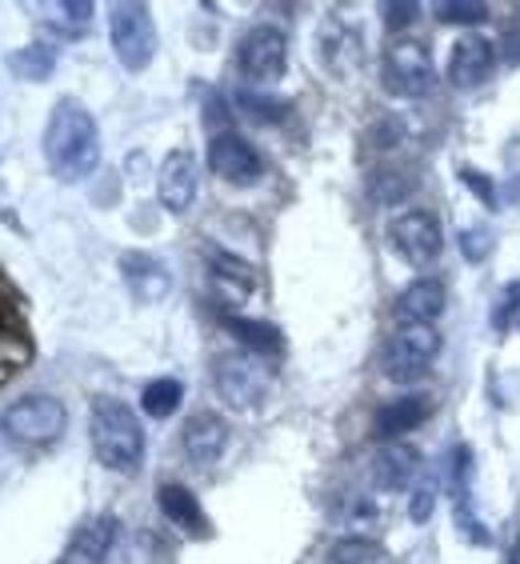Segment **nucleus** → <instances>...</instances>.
Listing matches in <instances>:
<instances>
[{"label":"nucleus","instance_id":"obj_11","mask_svg":"<svg viewBox=\"0 0 520 564\" xmlns=\"http://www.w3.org/2000/svg\"><path fill=\"white\" fill-rule=\"evenodd\" d=\"M196 188H201V169H196V156L188 149H176L164 156L161 173H156V196L169 213H188L196 200Z\"/></svg>","mask_w":520,"mask_h":564},{"label":"nucleus","instance_id":"obj_14","mask_svg":"<svg viewBox=\"0 0 520 564\" xmlns=\"http://www.w3.org/2000/svg\"><path fill=\"white\" fill-rule=\"evenodd\" d=\"M117 529H120L117 517H109V512L85 521L73 532V541H68L61 564H105L112 553V544H117Z\"/></svg>","mask_w":520,"mask_h":564},{"label":"nucleus","instance_id":"obj_9","mask_svg":"<svg viewBox=\"0 0 520 564\" xmlns=\"http://www.w3.org/2000/svg\"><path fill=\"white\" fill-rule=\"evenodd\" d=\"M389 240L392 249L401 252L404 261L424 269V264H433L445 249V232H441V220L433 213H424V208H409L401 217L389 225Z\"/></svg>","mask_w":520,"mask_h":564},{"label":"nucleus","instance_id":"obj_17","mask_svg":"<svg viewBox=\"0 0 520 564\" xmlns=\"http://www.w3.org/2000/svg\"><path fill=\"white\" fill-rule=\"evenodd\" d=\"M429 413H433V397H424V392H412V397H401V401L380 404L377 436L380 441H397L401 433H412L416 424L429 421Z\"/></svg>","mask_w":520,"mask_h":564},{"label":"nucleus","instance_id":"obj_1","mask_svg":"<svg viewBox=\"0 0 520 564\" xmlns=\"http://www.w3.org/2000/svg\"><path fill=\"white\" fill-rule=\"evenodd\" d=\"M44 161L56 181L76 185L97 173L100 164V129L80 100H61L44 124Z\"/></svg>","mask_w":520,"mask_h":564},{"label":"nucleus","instance_id":"obj_34","mask_svg":"<svg viewBox=\"0 0 520 564\" xmlns=\"http://www.w3.org/2000/svg\"><path fill=\"white\" fill-rule=\"evenodd\" d=\"M9 377H12V369H4V365H0V384H4Z\"/></svg>","mask_w":520,"mask_h":564},{"label":"nucleus","instance_id":"obj_27","mask_svg":"<svg viewBox=\"0 0 520 564\" xmlns=\"http://www.w3.org/2000/svg\"><path fill=\"white\" fill-rule=\"evenodd\" d=\"M237 105L245 112H249L252 120H281L284 112H289V105L284 100H269V97H252V93H240Z\"/></svg>","mask_w":520,"mask_h":564},{"label":"nucleus","instance_id":"obj_26","mask_svg":"<svg viewBox=\"0 0 520 564\" xmlns=\"http://www.w3.org/2000/svg\"><path fill=\"white\" fill-rule=\"evenodd\" d=\"M461 252H465V261H485L488 252H492V232L485 225H473V228H461Z\"/></svg>","mask_w":520,"mask_h":564},{"label":"nucleus","instance_id":"obj_20","mask_svg":"<svg viewBox=\"0 0 520 564\" xmlns=\"http://www.w3.org/2000/svg\"><path fill=\"white\" fill-rule=\"evenodd\" d=\"M156 505H161V512L176 524V529L193 532V536L208 532L205 509H201V500H196L185 485H161V492H156Z\"/></svg>","mask_w":520,"mask_h":564},{"label":"nucleus","instance_id":"obj_19","mask_svg":"<svg viewBox=\"0 0 520 564\" xmlns=\"http://www.w3.org/2000/svg\"><path fill=\"white\" fill-rule=\"evenodd\" d=\"M208 269H213V284H217L228 301H245V296L257 289V272H252V264H245L240 257H232V252L213 249L208 252Z\"/></svg>","mask_w":520,"mask_h":564},{"label":"nucleus","instance_id":"obj_22","mask_svg":"<svg viewBox=\"0 0 520 564\" xmlns=\"http://www.w3.org/2000/svg\"><path fill=\"white\" fill-rule=\"evenodd\" d=\"M181 397H185V384L176 377H161V380H149L141 392V409L152 416V421H164V416H173L181 409Z\"/></svg>","mask_w":520,"mask_h":564},{"label":"nucleus","instance_id":"obj_33","mask_svg":"<svg viewBox=\"0 0 520 564\" xmlns=\"http://www.w3.org/2000/svg\"><path fill=\"white\" fill-rule=\"evenodd\" d=\"M509 564H520V541L512 544V553H509Z\"/></svg>","mask_w":520,"mask_h":564},{"label":"nucleus","instance_id":"obj_25","mask_svg":"<svg viewBox=\"0 0 520 564\" xmlns=\"http://www.w3.org/2000/svg\"><path fill=\"white\" fill-rule=\"evenodd\" d=\"M380 549L372 541H360V536H348V541H336L328 549V564H377Z\"/></svg>","mask_w":520,"mask_h":564},{"label":"nucleus","instance_id":"obj_13","mask_svg":"<svg viewBox=\"0 0 520 564\" xmlns=\"http://www.w3.org/2000/svg\"><path fill=\"white\" fill-rule=\"evenodd\" d=\"M492 65H497V48H492V41L480 33H468L453 44V56H448V80H453L456 88H480L488 80V73H492Z\"/></svg>","mask_w":520,"mask_h":564},{"label":"nucleus","instance_id":"obj_2","mask_svg":"<svg viewBox=\"0 0 520 564\" xmlns=\"http://www.w3.org/2000/svg\"><path fill=\"white\" fill-rule=\"evenodd\" d=\"M88 436H93V453L112 473H137L144 460V429L141 416L117 397H97L93 413H88Z\"/></svg>","mask_w":520,"mask_h":564},{"label":"nucleus","instance_id":"obj_31","mask_svg":"<svg viewBox=\"0 0 520 564\" xmlns=\"http://www.w3.org/2000/svg\"><path fill=\"white\" fill-rule=\"evenodd\" d=\"M433 505H436L433 485H424V489H416V497H412V505H409L412 521H429V512H433Z\"/></svg>","mask_w":520,"mask_h":564},{"label":"nucleus","instance_id":"obj_23","mask_svg":"<svg viewBox=\"0 0 520 564\" xmlns=\"http://www.w3.org/2000/svg\"><path fill=\"white\" fill-rule=\"evenodd\" d=\"M53 65H56V53L48 44H29V48L9 56V68L21 76V80H44V76L53 73Z\"/></svg>","mask_w":520,"mask_h":564},{"label":"nucleus","instance_id":"obj_29","mask_svg":"<svg viewBox=\"0 0 520 564\" xmlns=\"http://www.w3.org/2000/svg\"><path fill=\"white\" fill-rule=\"evenodd\" d=\"M21 360H29V345H24L17 333L0 328V365H4V369H17Z\"/></svg>","mask_w":520,"mask_h":564},{"label":"nucleus","instance_id":"obj_32","mask_svg":"<svg viewBox=\"0 0 520 564\" xmlns=\"http://www.w3.org/2000/svg\"><path fill=\"white\" fill-rule=\"evenodd\" d=\"M461 181H465V185L473 188L480 200H488V205H492V196H497V193H492V185L485 181V173H477V169H461Z\"/></svg>","mask_w":520,"mask_h":564},{"label":"nucleus","instance_id":"obj_3","mask_svg":"<svg viewBox=\"0 0 520 564\" xmlns=\"http://www.w3.org/2000/svg\"><path fill=\"white\" fill-rule=\"evenodd\" d=\"M68 429L65 404L48 397V392H29L21 401H12L4 413H0V433L9 436L12 445L24 448H41L61 441V433Z\"/></svg>","mask_w":520,"mask_h":564},{"label":"nucleus","instance_id":"obj_6","mask_svg":"<svg viewBox=\"0 0 520 564\" xmlns=\"http://www.w3.org/2000/svg\"><path fill=\"white\" fill-rule=\"evenodd\" d=\"M436 352H441V337H436L433 325H401L389 337V345H384L380 365H384V377L389 380L409 384V380H421L429 372Z\"/></svg>","mask_w":520,"mask_h":564},{"label":"nucleus","instance_id":"obj_12","mask_svg":"<svg viewBox=\"0 0 520 564\" xmlns=\"http://www.w3.org/2000/svg\"><path fill=\"white\" fill-rule=\"evenodd\" d=\"M181 445L196 468H213L228 448V424L217 413H193L181 429Z\"/></svg>","mask_w":520,"mask_h":564},{"label":"nucleus","instance_id":"obj_24","mask_svg":"<svg viewBox=\"0 0 520 564\" xmlns=\"http://www.w3.org/2000/svg\"><path fill=\"white\" fill-rule=\"evenodd\" d=\"M436 21H445V24H485L488 21V4H477V0H441V4H436Z\"/></svg>","mask_w":520,"mask_h":564},{"label":"nucleus","instance_id":"obj_5","mask_svg":"<svg viewBox=\"0 0 520 564\" xmlns=\"http://www.w3.org/2000/svg\"><path fill=\"white\" fill-rule=\"evenodd\" d=\"M380 80L389 88L392 97L401 100H416L433 88V56L421 41H392L380 56Z\"/></svg>","mask_w":520,"mask_h":564},{"label":"nucleus","instance_id":"obj_4","mask_svg":"<svg viewBox=\"0 0 520 564\" xmlns=\"http://www.w3.org/2000/svg\"><path fill=\"white\" fill-rule=\"evenodd\" d=\"M109 36L112 53L129 73H141L156 56V24H152L149 4H112L109 12Z\"/></svg>","mask_w":520,"mask_h":564},{"label":"nucleus","instance_id":"obj_16","mask_svg":"<svg viewBox=\"0 0 520 564\" xmlns=\"http://www.w3.org/2000/svg\"><path fill=\"white\" fill-rule=\"evenodd\" d=\"M445 284L436 281V276H421V281H412L401 293L397 316H401V325H433L436 316L445 313Z\"/></svg>","mask_w":520,"mask_h":564},{"label":"nucleus","instance_id":"obj_30","mask_svg":"<svg viewBox=\"0 0 520 564\" xmlns=\"http://www.w3.org/2000/svg\"><path fill=\"white\" fill-rule=\"evenodd\" d=\"M384 24H389V29H404V24H412L416 21V12H421V4H384Z\"/></svg>","mask_w":520,"mask_h":564},{"label":"nucleus","instance_id":"obj_8","mask_svg":"<svg viewBox=\"0 0 520 564\" xmlns=\"http://www.w3.org/2000/svg\"><path fill=\"white\" fill-rule=\"evenodd\" d=\"M217 392L220 401L232 404V409H252V404L264 401V392L272 384L269 365L257 357V352H225L217 360Z\"/></svg>","mask_w":520,"mask_h":564},{"label":"nucleus","instance_id":"obj_21","mask_svg":"<svg viewBox=\"0 0 520 564\" xmlns=\"http://www.w3.org/2000/svg\"><path fill=\"white\" fill-rule=\"evenodd\" d=\"M225 328L240 345L257 352V357H269V352H281L284 340H281V328L269 325V321H249V316H225Z\"/></svg>","mask_w":520,"mask_h":564},{"label":"nucleus","instance_id":"obj_28","mask_svg":"<svg viewBox=\"0 0 520 564\" xmlns=\"http://www.w3.org/2000/svg\"><path fill=\"white\" fill-rule=\"evenodd\" d=\"M517 313H520V281H512L509 289L497 296V308H492V325L505 333V328L512 325V316H517Z\"/></svg>","mask_w":520,"mask_h":564},{"label":"nucleus","instance_id":"obj_15","mask_svg":"<svg viewBox=\"0 0 520 564\" xmlns=\"http://www.w3.org/2000/svg\"><path fill=\"white\" fill-rule=\"evenodd\" d=\"M120 272H124V284H129L132 296H137L141 304L164 301L169 289H173L169 269H164L156 257H149V252H129V257H120Z\"/></svg>","mask_w":520,"mask_h":564},{"label":"nucleus","instance_id":"obj_18","mask_svg":"<svg viewBox=\"0 0 520 564\" xmlns=\"http://www.w3.org/2000/svg\"><path fill=\"white\" fill-rule=\"evenodd\" d=\"M416 468H421V453L412 445H401V441H389V445L372 456V480L389 492L404 489L416 477Z\"/></svg>","mask_w":520,"mask_h":564},{"label":"nucleus","instance_id":"obj_7","mask_svg":"<svg viewBox=\"0 0 520 564\" xmlns=\"http://www.w3.org/2000/svg\"><path fill=\"white\" fill-rule=\"evenodd\" d=\"M237 65H240V76L252 80V85L281 80L284 68H289V36H284L277 24H257V29H249V33L240 36Z\"/></svg>","mask_w":520,"mask_h":564},{"label":"nucleus","instance_id":"obj_10","mask_svg":"<svg viewBox=\"0 0 520 564\" xmlns=\"http://www.w3.org/2000/svg\"><path fill=\"white\" fill-rule=\"evenodd\" d=\"M208 169L225 181V185H257L260 176H264V161H260V152L252 149L240 132H217L213 141H208Z\"/></svg>","mask_w":520,"mask_h":564}]
</instances>
